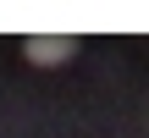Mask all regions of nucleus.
Wrapping results in <instances>:
<instances>
[{
  "mask_svg": "<svg viewBox=\"0 0 149 138\" xmlns=\"http://www.w3.org/2000/svg\"><path fill=\"white\" fill-rule=\"evenodd\" d=\"M28 61L61 66V61H72V39H28Z\"/></svg>",
  "mask_w": 149,
  "mask_h": 138,
  "instance_id": "1",
  "label": "nucleus"
}]
</instances>
